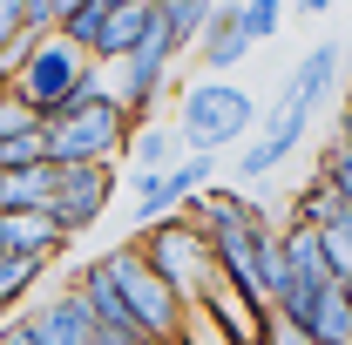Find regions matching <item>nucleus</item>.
<instances>
[{
    "instance_id": "nucleus-14",
    "label": "nucleus",
    "mask_w": 352,
    "mask_h": 345,
    "mask_svg": "<svg viewBox=\"0 0 352 345\" xmlns=\"http://www.w3.org/2000/svg\"><path fill=\"white\" fill-rule=\"evenodd\" d=\"M149 27H156V7H149V0H135V7H122V14H109L102 34H95V47H88V61H95V68H116V61H122Z\"/></svg>"
},
{
    "instance_id": "nucleus-12",
    "label": "nucleus",
    "mask_w": 352,
    "mask_h": 345,
    "mask_svg": "<svg viewBox=\"0 0 352 345\" xmlns=\"http://www.w3.org/2000/svg\"><path fill=\"white\" fill-rule=\"evenodd\" d=\"M190 54H197V68H204V75H237V68L251 61V34L237 27V7H230V0L210 14V27L197 34Z\"/></svg>"
},
{
    "instance_id": "nucleus-1",
    "label": "nucleus",
    "mask_w": 352,
    "mask_h": 345,
    "mask_svg": "<svg viewBox=\"0 0 352 345\" xmlns=\"http://www.w3.org/2000/svg\"><path fill=\"white\" fill-rule=\"evenodd\" d=\"M68 291L95 311V325H109V332H129L135 345H170L176 339V318H183V304L170 298V285L142 264L129 237L122 244H109V251H95L88 264L68 271Z\"/></svg>"
},
{
    "instance_id": "nucleus-15",
    "label": "nucleus",
    "mask_w": 352,
    "mask_h": 345,
    "mask_svg": "<svg viewBox=\"0 0 352 345\" xmlns=\"http://www.w3.org/2000/svg\"><path fill=\"white\" fill-rule=\"evenodd\" d=\"M54 183H61L54 163L0 170V216H14V210H54Z\"/></svg>"
},
{
    "instance_id": "nucleus-27",
    "label": "nucleus",
    "mask_w": 352,
    "mask_h": 345,
    "mask_svg": "<svg viewBox=\"0 0 352 345\" xmlns=\"http://www.w3.org/2000/svg\"><path fill=\"white\" fill-rule=\"evenodd\" d=\"M285 14H332V0H285Z\"/></svg>"
},
{
    "instance_id": "nucleus-31",
    "label": "nucleus",
    "mask_w": 352,
    "mask_h": 345,
    "mask_svg": "<svg viewBox=\"0 0 352 345\" xmlns=\"http://www.w3.org/2000/svg\"><path fill=\"white\" fill-rule=\"evenodd\" d=\"M346 88H352V75H346Z\"/></svg>"
},
{
    "instance_id": "nucleus-21",
    "label": "nucleus",
    "mask_w": 352,
    "mask_h": 345,
    "mask_svg": "<svg viewBox=\"0 0 352 345\" xmlns=\"http://www.w3.org/2000/svg\"><path fill=\"white\" fill-rule=\"evenodd\" d=\"M170 345H237V339L223 332L204 304H183V318H176V339H170Z\"/></svg>"
},
{
    "instance_id": "nucleus-30",
    "label": "nucleus",
    "mask_w": 352,
    "mask_h": 345,
    "mask_svg": "<svg viewBox=\"0 0 352 345\" xmlns=\"http://www.w3.org/2000/svg\"><path fill=\"white\" fill-rule=\"evenodd\" d=\"M0 95H7V75H0Z\"/></svg>"
},
{
    "instance_id": "nucleus-26",
    "label": "nucleus",
    "mask_w": 352,
    "mask_h": 345,
    "mask_svg": "<svg viewBox=\"0 0 352 345\" xmlns=\"http://www.w3.org/2000/svg\"><path fill=\"white\" fill-rule=\"evenodd\" d=\"M0 345H28V332H21V311H14V318H0Z\"/></svg>"
},
{
    "instance_id": "nucleus-23",
    "label": "nucleus",
    "mask_w": 352,
    "mask_h": 345,
    "mask_svg": "<svg viewBox=\"0 0 352 345\" xmlns=\"http://www.w3.org/2000/svg\"><path fill=\"white\" fill-rule=\"evenodd\" d=\"M258 345H311V332L298 325V318H285V311H264V325H258Z\"/></svg>"
},
{
    "instance_id": "nucleus-8",
    "label": "nucleus",
    "mask_w": 352,
    "mask_h": 345,
    "mask_svg": "<svg viewBox=\"0 0 352 345\" xmlns=\"http://www.w3.org/2000/svg\"><path fill=\"white\" fill-rule=\"evenodd\" d=\"M129 223L135 230H149V223H163V216H176L197 190H210L217 183V163L210 156H183V163H170L163 176H129Z\"/></svg>"
},
{
    "instance_id": "nucleus-2",
    "label": "nucleus",
    "mask_w": 352,
    "mask_h": 345,
    "mask_svg": "<svg viewBox=\"0 0 352 345\" xmlns=\"http://www.w3.org/2000/svg\"><path fill=\"white\" fill-rule=\"evenodd\" d=\"M176 135H183V156H237L251 129H258V95L230 75H197L190 88H176Z\"/></svg>"
},
{
    "instance_id": "nucleus-28",
    "label": "nucleus",
    "mask_w": 352,
    "mask_h": 345,
    "mask_svg": "<svg viewBox=\"0 0 352 345\" xmlns=\"http://www.w3.org/2000/svg\"><path fill=\"white\" fill-rule=\"evenodd\" d=\"M68 7H82V0H54V14H68ZM54 27H61V21H54Z\"/></svg>"
},
{
    "instance_id": "nucleus-4",
    "label": "nucleus",
    "mask_w": 352,
    "mask_h": 345,
    "mask_svg": "<svg viewBox=\"0 0 352 345\" xmlns=\"http://www.w3.org/2000/svg\"><path fill=\"white\" fill-rule=\"evenodd\" d=\"M129 109L109 95V88H95V95H82L75 109H61L54 122H41V149L47 163H116L122 170V149H129Z\"/></svg>"
},
{
    "instance_id": "nucleus-7",
    "label": "nucleus",
    "mask_w": 352,
    "mask_h": 345,
    "mask_svg": "<svg viewBox=\"0 0 352 345\" xmlns=\"http://www.w3.org/2000/svg\"><path fill=\"white\" fill-rule=\"evenodd\" d=\"M61 170V163H54ZM116 183H122V170L116 163H68L61 170V183H54V223L68 230V237H82V230H95L102 216H109V203H116Z\"/></svg>"
},
{
    "instance_id": "nucleus-29",
    "label": "nucleus",
    "mask_w": 352,
    "mask_h": 345,
    "mask_svg": "<svg viewBox=\"0 0 352 345\" xmlns=\"http://www.w3.org/2000/svg\"><path fill=\"white\" fill-rule=\"evenodd\" d=\"M339 291H346V298H352V278H346V285H339Z\"/></svg>"
},
{
    "instance_id": "nucleus-22",
    "label": "nucleus",
    "mask_w": 352,
    "mask_h": 345,
    "mask_svg": "<svg viewBox=\"0 0 352 345\" xmlns=\"http://www.w3.org/2000/svg\"><path fill=\"white\" fill-rule=\"evenodd\" d=\"M102 21H109V14H102V7H95V0H82V7H68V14H61V27H54V34H61V41L68 47H95V34H102Z\"/></svg>"
},
{
    "instance_id": "nucleus-5",
    "label": "nucleus",
    "mask_w": 352,
    "mask_h": 345,
    "mask_svg": "<svg viewBox=\"0 0 352 345\" xmlns=\"http://www.w3.org/2000/svg\"><path fill=\"white\" fill-rule=\"evenodd\" d=\"M135 251H142V264L170 285L176 304H204L210 291H217V258H210V244L183 223V216H163V223H149V230H135L129 237Z\"/></svg>"
},
{
    "instance_id": "nucleus-10",
    "label": "nucleus",
    "mask_w": 352,
    "mask_h": 345,
    "mask_svg": "<svg viewBox=\"0 0 352 345\" xmlns=\"http://www.w3.org/2000/svg\"><path fill=\"white\" fill-rule=\"evenodd\" d=\"M21 332H28V345H95V311L61 285L21 311Z\"/></svg>"
},
{
    "instance_id": "nucleus-16",
    "label": "nucleus",
    "mask_w": 352,
    "mask_h": 345,
    "mask_svg": "<svg viewBox=\"0 0 352 345\" xmlns=\"http://www.w3.org/2000/svg\"><path fill=\"white\" fill-rule=\"evenodd\" d=\"M156 7V27H163V41L176 47V61L197 47V34L210 27V14H217L223 0H149Z\"/></svg>"
},
{
    "instance_id": "nucleus-20",
    "label": "nucleus",
    "mask_w": 352,
    "mask_h": 345,
    "mask_svg": "<svg viewBox=\"0 0 352 345\" xmlns=\"http://www.w3.org/2000/svg\"><path fill=\"white\" fill-rule=\"evenodd\" d=\"M318 183H325V190H332V197H339V203L352 210V149L339 142V135L318 149Z\"/></svg>"
},
{
    "instance_id": "nucleus-18",
    "label": "nucleus",
    "mask_w": 352,
    "mask_h": 345,
    "mask_svg": "<svg viewBox=\"0 0 352 345\" xmlns=\"http://www.w3.org/2000/svg\"><path fill=\"white\" fill-rule=\"evenodd\" d=\"M311 237H318V251H325V264H332V278L346 285V278H352V210L325 216V223H318Z\"/></svg>"
},
{
    "instance_id": "nucleus-11",
    "label": "nucleus",
    "mask_w": 352,
    "mask_h": 345,
    "mask_svg": "<svg viewBox=\"0 0 352 345\" xmlns=\"http://www.w3.org/2000/svg\"><path fill=\"white\" fill-rule=\"evenodd\" d=\"M68 244H75V237H68L47 210H14V216H0V258L54 264V258H68Z\"/></svg>"
},
{
    "instance_id": "nucleus-24",
    "label": "nucleus",
    "mask_w": 352,
    "mask_h": 345,
    "mask_svg": "<svg viewBox=\"0 0 352 345\" xmlns=\"http://www.w3.org/2000/svg\"><path fill=\"white\" fill-rule=\"evenodd\" d=\"M28 129H41V115H28L14 95H0V142H14V135H28Z\"/></svg>"
},
{
    "instance_id": "nucleus-13",
    "label": "nucleus",
    "mask_w": 352,
    "mask_h": 345,
    "mask_svg": "<svg viewBox=\"0 0 352 345\" xmlns=\"http://www.w3.org/2000/svg\"><path fill=\"white\" fill-rule=\"evenodd\" d=\"M122 163H129V176H163L170 163H183V135H176V122H163V115L135 122V129H129V149H122Z\"/></svg>"
},
{
    "instance_id": "nucleus-25",
    "label": "nucleus",
    "mask_w": 352,
    "mask_h": 345,
    "mask_svg": "<svg viewBox=\"0 0 352 345\" xmlns=\"http://www.w3.org/2000/svg\"><path fill=\"white\" fill-rule=\"evenodd\" d=\"M339 142H346V149H352V88H346V95H339Z\"/></svg>"
},
{
    "instance_id": "nucleus-3",
    "label": "nucleus",
    "mask_w": 352,
    "mask_h": 345,
    "mask_svg": "<svg viewBox=\"0 0 352 345\" xmlns=\"http://www.w3.org/2000/svg\"><path fill=\"white\" fill-rule=\"evenodd\" d=\"M102 88V68L88 61L82 47H68L61 34H41V41H28V54L14 61V75H7V95L28 109V115H41L54 122L61 109H75L82 95Z\"/></svg>"
},
{
    "instance_id": "nucleus-9",
    "label": "nucleus",
    "mask_w": 352,
    "mask_h": 345,
    "mask_svg": "<svg viewBox=\"0 0 352 345\" xmlns=\"http://www.w3.org/2000/svg\"><path fill=\"white\" fill-rule=\"evenodd\" d=\"M292 109H305L311 122L346 95V47L339 41H318V47H305L298 61H292V75H285V88H278Z\"/></svg>"
},
{
    "instance_id": "nucleus-6",
    "label": "nucleus",
    "mask_w": 352,
    "mask_h": 345,
    "mask_svg": "<svg viewBox=\"0 0 352 345\" xmlns=\"http://www.w3.org/2000/svg\"><path fill=\"white\" fill-rule=\"evenodd\" d=\"M305 142H311V115H305V109H292L285 95H271V109H258L251 142L237 149V190H264V183L285 170Z\"/></svg>"
},
{
    "instance_id": "nucleus-19",
    "label": "nucleus",
    "mask_w": 352,
    "mask_h": 345,
    "mask_svg": "<svg viewBox=\"0 0 352 345\" xmlns=\"http://www.w3.org/2000/svg\"><path fill=\"white\" fill-rule=\"evenodd\" d=\"M230 7H237V27L251 34V47L285 34V0H230Z\"/></svg>"
},
{
    "instance_id": "nucleus-17",
    "label": "nucleus",
    "mask_w": 352,
    "mask_h": 345,
    "mask_svg": "<svg viewBox=\"0 0 352 345\" xmlns=\"http://www.w3.org/2000/svg\"><path fill=\"white\" fill-rule=\"evenodd\" d=\"M41 278H47V264H34V258H0V318L28 311L34 291H41Z\"/></svg>"
}]
</instances>
